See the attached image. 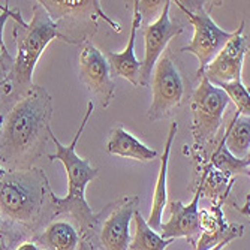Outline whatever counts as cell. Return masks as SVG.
<instances>
[{"label":"cell","instance_id":"cell-1","mask_svg":"<svg viewBox=\"0 0 250 250\" xmlns=\"http://www.w3.org/2000/svg\"><path fill=\"white\" fill-rule=\"evenodd\" d=\"M51 116V96L41 85H32L6 114H0V165L32 168L50 138Z\"/></svg>","mask_w":250,"mask_h":250},{"label":"cell","instance_id":"cell-2","mask_svg":"<svg viewBox=\"0 0 250 250\" xmlns=\"http://www.w3.org/2000/svg\"><path fill=\"white\" fill-rule=\"evenodd\" d=\"M32 20L17 22L14 29V38L17 43V56L8 75L9 93L22 98L32 88V77L36 63L45 48L53 39L63 41L57 26L51 21L39 2L33 6Z\"/></svg>","mask_w":250,"mask_h":250},{"label":"cell","instance_id":"cell-3","mask_svg":"<svg viewBox=\"0 0 250 250\" xmlns=\"http://www.w3.org/2000/svg\"><path fill=\"white\" fill-rule=\"evenodd\" d=\"M93 108H95V105L92 101H90L87 104V109H85L84 119L80 125V129L77 130L74 140L69 146H63L56 138L53 130L50 129V138L53 140V143L56 146V153L48 154V157H50V161H59L64 165L66 178H67V196L60 199L51 193V207H54L56 213L71 211L78 219H81L83 223L90 222L93 219L92 210L88 208L87 201H85V188L90 181H92L93 178H96L98 168H93L88 159L80 157L77 154L75 148H77L78 141H80L81 135H83L87 123H88L90 116H92Z\"/></svg>","mask_w":250,"mask_h":250},{"label":"cell","instance_id":"cell-4","mask_svg":"<svg viewBox=\"0 0 250 250\" xmlns=\"http://www.w3.org/2000/svg\"><path fill=\"white\" fill-rule=\"evenodd\" d=\"M51 193L48 178L38 168L5 169L0 165V213L18 223H33Z\"/></svg>","mask_w":250,"mask_h":250},{"label":"cell","instance_id":"cell-5","mask_svg":"<svg viewBox=\"0 0 250 250\" xmlns=\"http://www.w3.org/2000/svg\"><path fill=\"white\" fill-rule=\"evenodd\" d=\"M229 99L223 90L213 85L207 78L201 77L190 101L192 109V135L195 146L204 148L214 140L220 126L223 112L228 108Z\"/></svg>","mask_w":250,"mask_h":250},{"label":"cell","instance_id":"cell-6","mask_svg":"<svg viewBox=\"0 0 250 250\" xmlns=\"http://www.w3.org/2000/svg\"><path fill=\"white\" fill-rule=\"evenodd\" d=\"M175 5L188 15L193 26V38L189 45L181 48V51L192 53L198 59L199 67L196 74L199 75L204 67L225 47V43L234 36V32L220 29L204 8V2H175Z\"/></svg>","mask_w":250,"mask_h":250},{"label":"cell","instance_id":"cell-7","mask_svg":"<svg viewBox=\"0 0 250 250\" xmlns=\"http://www.w3.org/2000/svg\"><path fill=\"white\" fill-rule=\"evenodd\" d=\"M150 83L153 101L148 108L147 117L151 122L162 120L181 104L185 93L183 78H181L178 67L169 56H164L157 60Z\"/></svg>","mask_w":250,"mask_h":250},{"label":"cell","instance_id":"cell-8","mask_svg":"<svg viewBox=\"0 0 250 250\" xmlns=\"http://www.w3.org/2000/svg\"><path fill=\"white\" fill-rule=\"evenodd\" d=\"M77 71L88 92L99 99L102 108H106L114 99L116 83L111 78L106 59L90 39H84L78 43Z\"/></svg>","mask_w":250,"mask_h":250},{"label":"cell","instance_id":"cell-9","mask_svg":"<svg viewBox=\"0 0 250 250\" xmlns=\"http://www.w3.org/2000/svg\"><path fill=\"white\" fill-rule=\"evenodd\" d=\"M39 3L47 11L59 32L66 29L67 24H80L83 29L93 26V29H96L98 18H102L116 32H120V26L104 12L99 0H39Z\"/></svg>","mask_w":250,"mask_h":250},{"label":"cell","instance_id":"cell-10","mask_svg":"<svg viewBox=\"0 0 250 250\" xmlns=\"http://www.w3.org/2000/svg\"><path fill=\"white\" fill-rule=\"evenodd\" d=\"M169 0H167L161 15L151 24L144 27V43H146V56L141 62V74H140V85L147 87L151 81V72L157 60L162 57L167 45L175 36L183 32V26L169 18Z\"/></svg>","mask_w":250,"mask_h":250},{"label":"cell","instance_id":"cell-11","mask_svg":"<svg viewBox=\"0 0 250 250\" xmlns=\"http://www.w3.org/2000/svg\"><path fill=\"white\" fill-rule=\"evenodd\" d=\"M243 29L244 22H241L237 32H234V36L225 43V47L204 67L198 77L207 78L216 87L241 80L243 62L249 51V38L243 35Z\"/></svg>","mask_w":250,"mask_h":250},{"label":"cell","instance_id":"cell-12","mask_svg":"<svg viewBox=\"0 0 250 250\" xmlns=\"http://www.w3.org/2000/svg\"><path fill=\"white\" fill-rule=\"evenodd\" d=\"M140 198H123L119 207L111 211L101 228V244L104 250H129L130 244V222L133 213L138 210Z\"/></svg>","mask_w":250,"mask_h":250},{"label":"cell","instance_id":"cell-13","mask_svg":"<svg viewBox=\"0 0 250 250\" xmlns=\"http://www.w3.org/2000/svg\"><path fill=\"white\" fill-rule=\"evenodd\" d=\"M201 186H198L195 196L190 204L185 206L181 201H171L169 210L171 216L167 223L161 225V237L165 240H175L186 237L193 241L199 234V199H201Z\"/></svg>","mask_w":250,"mask_h":250},{"label":"cell","instance_id":"cell-14","mask_svg":"<svg viewBox=\"0 0 250 250\" xmlns=\"http://www.w3.org/2000/svg\"><path fill=\"white\" fill-rule=\"evenodd\" d=\"M143 22V15L140 14L138 5L133 2V20L127 47L122 53H108V67L112 77H122L127 80L133 87H140V74H141V62H138L135 56V39L138 29Z\"/></svg>","mask_w":250,"mask_h":250},{"label":"cell","instance_id":"cell-15","mask_svg":"<svg viewBox=\"0 0 250 250\" xmlns=\"http://www.w3.org/2000/svg\"><path fill=\"white\" fill-rule=\"evenodd\" d=\"M178 125L174 122L169 126L168 132V138L165 143L164 154L161 157V168H159V175L156 181V188L153 193V204H151V211L150 217L147 220V225L156 232H161V225H162V214L167 206V199H168V189H167V181H168V164H169V153L172 147V141L177 135Z\"/></svg>","mask_w":250,"mask_h":250},{"label":"cell","instance_id":"cell-16","mask_svg":"<svg viewBox=\"0 0 250 250\" xmlns=\"http://www.w3.org/2000/svg\"><path fill=\"white\" fill-rule=\"evenodd\" d=\"M105 148L109 154L133 159V161L140 162H150L157 156L156 150L147 147L140 140H136L122 125H117L109 132Z\"/></svg>","mask_w":250,"mask_h":250},{"label":"cell","instance_id":"cell-17","mask_svg":"<svg viewBox=\"0 0 250 250\" xmlns=\"http://www.w3.org/2000/svg\"><path fill=\"white\" fill-rule=\"evenodd\" d=\"M199 228L202 235L196 241V250H210L226 238L229 232V225L225 220L220 202H213L211 211H199Z\"/></svg>","mask_w":250,"mask_h":250},{"label":"cell","instance_id":"cell-18","mask_svg":"<svg viewBox=\"0 0 250 250\" xmlns=\"http://www.w3.org/2000/svg\"><path fill=\"white\" fill-rule=\"evenodd\" d=\"M41 243L45 250H77L80 235L69 222L57 220L47 226L41 237Z\"/></svg>","mask_w":250,"mask_h":250},{"label":"cell","instance_id":"cell-19","mask_svg":"<svg viewBox=\"0 0 250 250\" xmlns=\"http://www.w3.org/2000/svg\"><path fill=\"white\" fill-rule=\"evenodd\" d=\"M225 147L232 156L238 159L249 157L250 150V117L241 116L237 112L232 123L228 126L226 135L223 136Z\"/></svg>","mask_w":250,"mask_h":250},{"label":"cell","instance_id":"cell-20","mask_svg":"<svg viewBox=\"0 0 250 250\" xmlns=\"http://www.w3.org/2000/svg\"><path fill=\"white\" fill-rule=\"evenodd\" d=\"M133 222L135 235L129 244V250H165L169 244L174 243V240H165L159 232L153 231L140 210L133 213Z\"/></svg>","mask_w":250,"mask_h":250},{"label":"cell","instance_id":"cell-21","mask_svg":"<svg viewBox=\"0 0 250 250\" xmlns=\"http://www.w3.org/2000/svg\"><path fill=\"white\" fill-rule=\"evenodd\" d=\"M210 165L214 169H217L219 172L228 175L231 178L234 175H249L250 161H249V157L238 159V157L232 156L228 150H226L225 143L222 140L219 147L214 150V153L211 156V164Z\"/></svg>","mask_w":250,"mask_h":250},{"label":"cell","instance_id":"cell-22","mask_svg":"<svg viewBox=\"0 0 250 250\" xmlns=\"http://www.w3.org/2000/svg\"><path fill=\"white\" fill-rule=\"evenodd\" d=\"M217 87L223 90L225 95L228 96V99L235 104L237 112H240L241 116L250 117V95H249V90L241 83V80L232 81V83H225Z\"/></svg>","mask_w":250,"mask_h":250},{"label":"cell","instance_id":"cell-23","mask_svg":"<svg viewBox=\"0 0 250 250\" xmlns=\"http://www.w3.org/2000/svg\"><path fill=\"white\" fill-rule=\"evenodd\" d=\"M0 9H2V14H0V67L3 69V72L6 74V77L9 75L11 72V67L14 64V59L11 57L6 45H5V41H3V29H5V24L9 18H14L17 22L22 21V17L18 11H12L9 6H2L0 5Z\"/></svg>","mask_w":250,"mask_h":250},{"label":"cell","instance_id":"cell-24","mask_svg":"<svg viewBox=\"0 0 250 250\" xmlns=\"http://www.w3.org/2000/svg\"><path fill=\"white\" fill-rule=\"evenodd\" d=\"M243 231H244V226H243V225L231 223V225H229V232H228V235H226V238H225L222 243H219L217 246H214L213 249H210V250H222L226 244H229L232 240L240 238V237L243 235Z\"/></svg>","mask_w":250,"mask_h":250},{"label":"cell","instance_id":"cell-25","mask_svg":"<svg viewBox=\"0 0 250 250\" xmlns=\"http://www.w3.org/2000/svg\"><path fill=\"white\" fill-rule=\"evenodd\" d=\"M2 92L9 93V87H8V77L2 67H0V96H2Z\"/></svg>","mask_w":250,"mask_h":250},{"label":"cell","instance_id":"cell-26","mask_svg":"<svg viewBox=\"0 0 250 250\" xmlns=\"http://www.w3.org/2000/svg\"><path fill=\"white\" fill-rule=\"evenodd\" d=\"M17 250H39V247L35 243L29 241V243H24V244H21L20 247H17Z\"/></svg>","mask_w":250,"mask_h":250}]
</instances>
